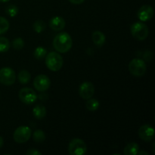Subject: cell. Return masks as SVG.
<instances>
[{
	"label": "cell",
	"mask_w": 155,
	"mask_h": 155,
	"mask_svg": "<svg viewBox=\"0 0 155 155\" xmlns=\"http://www.w3.org/2000/svg\"><path fill=\"white\" fill-rule=\"evenodd\" d=\"M72 38L67 32L58 33L53 39V47L59 53L68 52L72 48Z\"/></svg>",
	"instance_id": "6da1fadb"
},
{
	"label": "cell",
	"mask_w": 155,
	"mask_h": 155,
	"mask_svg": "<svg viewBox=\"0 0 155 155\" xmlns=\"http://www.w3.org/2000/svg\"><path fill=\"white\" fill-rule=\"evenodd\" d=\"M45 64L46 67L53 72L60 71L64 64V60L62 56L59 53L51 51L45 56Z\"/></svg>",
	"instance_id": "7a4b0ae2"
},
{
	"label": "cell",
	"mask_w": 155,
	"mask_h": 155,
	"mask_svg": "<svg viewBox=\"0 0 155 155\" xmlns=\"http://www.w3.org/2000/svg\"><path fill=\"white\" fill-rule=\"evenodd\" d=\"M130 32L133 37L139 41H143L147 39L149 34L148 26L142 22H136L130 27Z\"/></svg>",
	"instance_id": "3957f363"
},
{
	"label": "cell",
	"mask_w": 155,
	"mask_h": 155,
	"mask_svg": "<svg viewBox=\"0 0 155 155\" xmlns=\"http://www.w3.org/2000/svg\"><path fill=\"white\" fill-rule=\"evenodd\" d=\"M146 64L143 60L139 58H134L129 64V71L134 77H142L146 72Z\"/></svg>",
	"instance_id": "277c9868"
},
{
	"label": "cell",
	"mask_w": 155,
	"mask_h": 155,
	"mask_svg": "<svg viewBox=\"0 0 155 155\" xmlns=\"http://www.w3.org/2000/svg\"><path fill=\"white\" fill-rule=\"evenodd\" d=\"M87 151V146L83 140L74 139L68 145V152L71 155H83Z\"/></svg>",
	"instance_id": "5b68a950"
},
{
	"label": "cell",
	"mask_w": 155,
	"mask_h": 155,
	"mask_svg": "<svg viewBox=\"0 0 155 155\" xmlns=\"http://www.w3.org/2000/svg\"><path fill=\"white\" fill-rule=\"evenodd\" d=\"M32 135V130L27 126H21L15 130L13 138L15 142L18 144H23L27 142L30 139Z\"/></svg>",
	"instance_id": "8992f818"
},
{
	"label": "cell",
	"mask_w": 155,
	"mask_h": 155,
	"mask_svg": "<svg viewBox=\"0 0 155 155\" xmlns=\"http://www.w3.org/2000/svg\"><path fill=\"white\" fill-rule=\"evenodd\" d=\"M16 74L11 68H2L0 69V83L5 86H12L15 83Z\"/></svg>",
	"instance_id": "52a82bcc"
},
{
	"label": "cell",
	"mask_w": 155,
	"mask_h": 155,
	"mask_svg": "<svg viewBox=\"0 0 155 155\" xmlns=\"http://www.w3.org/2000/svg\"><path fill=\"white\" fill-rule=\"evenodd\" d=\"M18 95H19L20 100L23 103L27 104H33L38 98L37 94L36 93V92L33 89L27 87L21 89L20 90Z\"/></svg>",
	"instance_id": "ba28073f"
},
{
	"label": "cell",
	"mask_w": 155,
	"mask_h": 155,
	"mask_svg": "<svg viewBox=\"0 0 155 155\" xmlns=\"http://www.w3.org/2000/svg\"><path fill=\"white\" fill-rule=\"evenodd\" d=\"M33 86L35 89L40 92H44L49 89L51 86L50 79L45 74H39L35 77L33 80Z\"/></svg>",
	"instance_id": "9c48e42d"
},
{
	"label": "cell",
	"mask_w": 155,
	"mask_h": 155,
	"mask_svg": "<svg viewBox=\"0 0 155 155\" xmlns=\"http://www.w3.org/2000/svg\"><path fill=\"white\" fill-rule=\"evenodd\" d=\"M79 94L83 99H89L95 94V86L91 82H84L79 88Z\"/></svg>",
	"instance_id": "30bf717a"
},
{
	"label": "cell",
	"mask_w": 155,
	"mask_h": 155,
	"mask_svg": "<svg viewBox=\"0 0 155 155\" xmlns=\"http://www.w3.org/2000/svg\"><path fill=\"white\" fill-rule=\"evenodd\" d=\"M154 8L149 5H142L137 12V17L142 22H146L150 21L154 16Z\"/></svg>",
	"instance_id": "8fae6325"
},
{
	"label": "cell",
	"mask_w": 155,
	"mask_h": 155,
	"mask_svg": "<svg viewBox=\"0 0 155 155\" xmlns=\"http://www.w3.org/2000/svg\"><path fill=\"white\" fill-rule=\"evenodd\" d=\"M139 136L142 140L145 142H150L154 137V129L149 124H145L139 128Z\"/></svg>",
	"instance_id": "7c38bea8"
},
{
	"label": "cell",
	"mask_w": 155,
	"mask_h": 155,
	"mask_svg": "<svg viewBox=\"0 0 155 155\" xmlns=\"http://www.w3.org/2000/svg\"><path fill=\"white\" fill-rule=\"evenodd\" d=\"M49 26L50 28L54 31H61L66 26V22L62 17L55 16L50 20Z\"/></svg>",
	"instance_id": "4fadbf2b"
},
{
	"label": "cell",
	"mask_w": 155,
	"mask_h": 155,
	"mask_svg": "<svg viewBox=\"0 0 155 155\" xmlns=\"http://www.w3.org/2000/svg\"><path fill=\"white\" fill-rule=\"evenodd\" d=\"M46 108L42 104H36L33 109V116L38 120H42L46 116Z\"/></svg>",
	"instance_id": "5bb4252c"
},
{
	"label": "cell",
	"mask_w": 155,
	"mask_h": 155,
	"mask_svg": "<svg viewBox=\"0 0 155 155\" xmlns=\"http://www.w3.org/2000/svg\"><path fill=\"white\" fill-rule=\"evenodd\" d=\"M106 40L105 35L101 31H95L92 33V41L97 46H102Z\"/></svg>",
	"instance_id": "9a60e30c"
},
{
	"label": "cell",
	"mask_w": 155,
	"mask_h": 155,
	"mask_svg": "<svg viewBox=\"0 0 155 155\" xmlns=\"http://www.w3.org/2000/svg\"><path fill=\"white\" fill-rule=\"evenodd\" d=\"M139 151V146L136 142H130L124 148V154L125 155H136Z\"/></svg>",
	"instance_id": "2e32d148"
},
{
	"label": "cell",
	"mask_w": 155,
	"mask_h": 155,
	"mask_svg": "<svg viewBox=\"0 0 155 155\" xmlns=\"http://www.w3.org/2000/svg\"><path fill=\"white\" fill-rule=\"evenodd\" d=\"M18 80L21 84H27L30 82V78H31V75H30V72L26 70H22L19 72L18 75Z\"/></svg>",
	"instance_id": "e0dca14e"
},
{
	"label": "cell",
	"mask_w": 155,
	"mask_h": 155,
	"mask_svg": "<svg viewBox=\"0 0 155 155\" xmlns=\"http://www.w3.org/2000/svg\"><path fill=\"white\" fill-rule=\"evenodd\" d=\"M100 106L99 101H98L95 98H89L88 99V101H86V107L87 108V110H90V111H95L98 109Z\"/></svg>",
	"instance_id": "ac0fdd59"
},
{
	"label": "cell",
	"mask_w": 155,
	"mask_h": 155,
	"mask_svg": "<svg viewBox=\"0 0 155 155\" xmlns=\"http://www.w3.org/2000/svg\"><path fill=\"white\" fill-rule=\"evenodd\" d=\"M33 139L36 143H42L45 140V135L42 130H37L33 135Z\"/></svg>",
	"instance_id": "d6986e66"
},
{
	"label": "cell",
	"mask_w": 155,
	"mask_h": 155,
	"mask_svg": "<svg viewBox=\"0 0 155 155\" xmlns=\"http://www.w3.org/2000/svg\"><path fill=\"white\" fill-rule=\"evenodd\" d=\"M10 48V42L6 37L0 36V53L6 52Z\"/></svg>",
	"instance_id": "ffe728a7"
},
{
	"label": "cell",
	"mask_w": 155,
	"mask_h": 155,
	"mask_svg": "<svg viewBox=\"0 0 155 155\" xmlns=\"http://www.w3.org/2000/svg\"><path fill=\"white\" fill-rule=\"evenodd\" d=\"M33 28L36 33H39L45 30V29L46 28V25H45V23L42 20H37L33 24Z\"/></svg>",
	"instance_id": "44dd1931"
},
{
	"label": "cell",
	"mask_w": 155,
	"mask_h": 155,
	"mask_svg": "<svg viewBox=\"0 0 155 155\" xmlns=\"http://www.w3.org/2000/svg\"><path fill=\"white\" fill-rule=\"evenodd\" d=\"M47 54V50L45 49L44 47L39 46L35 49L33 55L38 60H41V59L44 58Z\"/></svg>",
	"instance_id": "7402d4cb"
},
{
	"label": "cell",
	"mask_w": 155,
	"mask_h": 155,
	"mask_svg": "<svg viewBox=\"0 0 155 155\" xmlns=\"http://www.w3.org/2000/svg\"><path fill=\"white\" fill-rule=\"evenodd\" d=\"M10 24L5 18L0 17V35L6 33L8 30Z\"/></svg>",
	"instance_id": "603a6c76"
},
{
	"label": "cell",
	"mask_w": 155,
	"mask_h": 155,
	"mask_svg": "<svg viewBox=\"0 0 155 155\" xmlns=\"http://www.w3.org/2000/svg\"><path fill=\"white\" fill-rule=\"evenodd\" d=\"M6 13L12 18L16 16L18 14V8L15 5H9L5 8Z\"/></svg>",
	"instance_id": "cb8c5ba5"
},
{
	"label": "cell",
	"mask_w": 155,
	"mask_h": 155,
	"mask_svg": "<svg viewBox=\"0 0 155 155\" xmlns=\"http://www.w3.org/2000/svg\"><path fill=\"white\" fill-rule=\"evenodd\" d=\"M12 45L13 48L16 50H21L24 48V41L23 40L22 38L18 37L16 38L12 42Z\"/></svg>",
	"instance_id": "d4e9b609"
},
{
	"label": "cell",
	"mask_w": 155,
	"mask_h": 155,
	"mask_svg": "<svg viewBox=\"0 0 155 155\" xmlns=\"http://www.w3.org/2000/svg\"><path fill=\"white\" fill-rule=\"evenodd\" d=\"M26 154L27 155H41L42 154V153H41L40 151H38V150L32 148V149H30L29 151H27V152H26Z\"/></svg>",
	"instance_id": "484cf974"
},
{
	"label": "cell",
	"mask_w": 155,
	"mask_h": 155,
	"mask_svg": "<svg viewBox=\"0 0 155 155\" xmlns=\"http://www.w3.org/2000/svg\"><path fill=\"white\" fill-rule=\"evenodd\" d=\"M69 2H71L72 4L74 5H80L82 3H83L85 2V0H68Z\"/></svg>",
	"instance_id": "4316f807"
},
{
	"label": "cell",
	"mask_w": 155,
	"mask_h": 155,
	"mask_svg": "<svg viewBox=\"0 0 155 155\" xmlns=\"http://www.w3.org/2000/svg\"><path fill=\"white\" fill-rule=\"evenodd\" d=\"M46 95H45V94H42V95H40L39 96V99H41V100H45V99H46Z\"/></svg>",
	"instance_id": "83f0119b"
},
{
	"label": "cell",
	"mask_w": 155,
	"mask_h": 155,
	"mask_svg": "<svg viewBox=\"0 0 155 155\" xmlns=\"http://www.w3.org/2000/svg\"><path fill=\"white\" fill-rule=\"evenodd\" d=\"M139 154V155H142V154H145V155H148V153L146 152V151H138V154Z\"/></svg>",
	"instance_id": "f1b7e54d"
},
{
	"label": "cell",
	"mask_w": 155,
	"mask_h": 155,
	"mask_svg": "<svg viewBox=\"0 0 155 155\" xmlns=\"http://www.w3.org/2000/svg\"><path fill=\"white\" fill-rule=\"evenodd\" d=\"M3 144H4V141H3L2 138L0 136V148L3 146Z\"/></svg>",
	"instance_id": "f546056e"
},
{
	"label": "cell",
	"mask_w": 155,
	"mask_h": 155,
	"mask_svg": "<svg viewBox=\"0 0 155 155\" xmlns=\"http://www.w3.org/2000/svg\"><path fill=\"white\" fill-rule=\"evenodd\" d=\"M9 0H0V2H7Z\"/></svg>",
	"instance_id": "4dcf8cb0"
}]
</instances>
